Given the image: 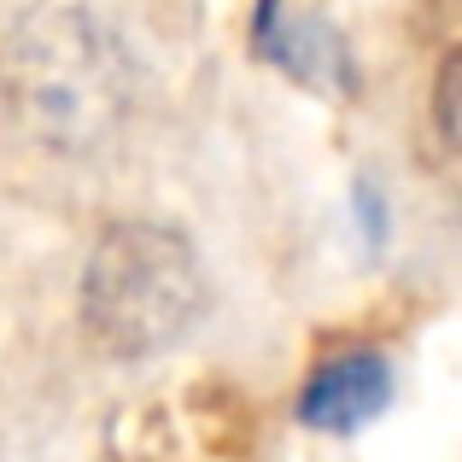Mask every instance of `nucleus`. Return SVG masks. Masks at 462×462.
<instances>
[{
	"label": "nucleus",
	"instance_id": "nucleus-1",
	"mask_svg": "<svg viewBox=\"0 0 462 462\" xmlns=\"http://www.w3.org/2000/svg\"><path fill=\"white\" fill-rule=\"evenodd\" d=\"M205 270L170 228L124 223L94 246L82 270V316L112 357H152L193 334L205 316Z\"/></svg>",
	"mask_w": 462,
	"mask_h": 462
},
{
	"label": "nucleus",
	"instance_id": "nucleus-2",
	"mask_svg": "<svg viewBox=\"0 0 462 462\" xmlns=\"http://www.w3.org/2000/svg\"><path fill=\"white\" fill-rule=\"evenodd\" d=\"M6 94L23 129L53 152H88L112 135L129 106L117 53L77 12L30 23V35L6 59Z\"/></svg>",
	"mask_w": 462,
	"mask_h": 462
},
{
	"label": "nucleus",
	"instance_id": "nucleus-3",
	"mask_svg": "<svg viewBox=\"0 0 462 462\" xmlns=\"http://www.w3.org/2000/svg\"><path fill=\"white\" fill-rule=\"evenodd\" d=\"M258 47H263V59H275V65L287 70V77L310 82V88H322V94H351V53L334 35V23L305 18V12H293L287 0H263Z\"/></svg>",
	"mask_w": 462,
	"mask_h": 462
},
{
	"label": "nucleus",
	"instance_id": "nucleus-4",
	"mask_svg": "<svg viewBox=\"0 0 462 462\" xmlns=\"http://www.w3.org/2000/svg\"><path fill=\"white\" fill-rule=\"evenodd\" d=\"M386 398H393V369L374 351H346V357L322 363L310 374L305 398H299V416L316 433H351L369 416H381Z\"/></svg>",
	"mask_w": 462,
	"mask_h": 462
},
{
	"label": "nucleus",
	"instance_id": "nucleus-5",
	"mask_svg": "<svg viewBox=\"0 0 462 462\" xmlns=\"http://www.w3.org/2000/svg\"><path fill=\"white\" fill-rule=\"evenodd\" d=\"M433 112H439V141H457V59H445L439 70V94H433Z\"/></svg>",
	"mask_w": 462,
	"mask_h": 462
}]
</instances>
